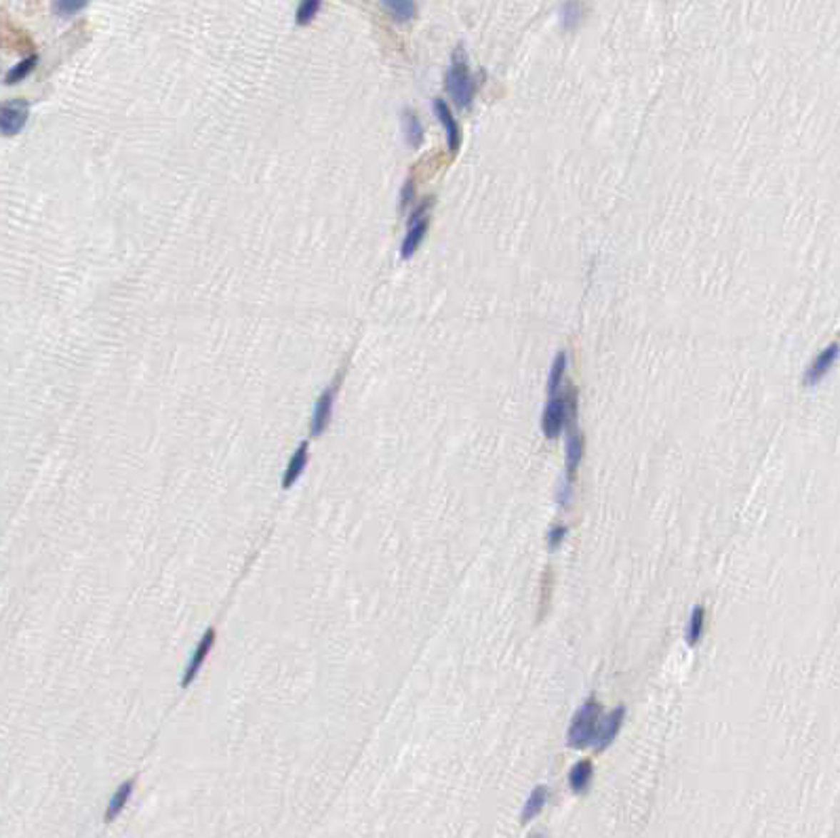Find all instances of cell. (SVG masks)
Returning a JSON list of instances; mask_svg holds the SVG:
<instances>
[{"label":"cell","mask_w":840,"mask_h":838,"mask_svg":"<svg viewBox=\"0 0 840 838\" xmlns=\"http://www.w3.org/2000/svg\"><path fill=\"white\" fill-rule=\"evenodd\" d=\"M600 704L596 700H588L580 706V710L573 714L571 718V727L567 733V744L571 748H586L592 742H596L598 737V729H600Z\"/></svg>","instance_id":"obj_1"},{"label":"cell","mask_w":840,"mask_h":838,"mask_svg":"<svg viewBox=\"0 0 840 838\" xmlns=\"http://www.w3.org/2000/svg\"><path fill=\"white\" fill-rule=\"evenodd\" d=\"M445 83H447V91L453 97L457 108L463 110V108H467L472 104L476 84H474V79H472V74L467 70V59H465L462 49L455 51L453 64H451V68H449V72L445 76Z\"/></svg>","instance_id":"obj_2"},{"label":"cell","mask_w":840,"mask_h":838,"mask_svg":"<svg viewBox=\"0 0 840 838\" xmlns=\"http://www.w3.org/2000/svg\"><path fill=\"white\" fill-rule=\"evenodd\" d=\"M571 411H575L573 390H569L567 394L550 396L546 409H544V415H542V430H544V434H546L547 438H556L565 430Z\"/></svg>","instance_id":"obj_3"},{"label":"cell","mask_w":840,"mask_h":838,"mask_svg":"<svg viewBox=\"0 0 840 838\" xmlns=\"http://www.w3.org/2000/svg\"><path fill=\"white\" fill-rule=\"evenodd\" d=\"M430 205H432V203L425 201L420 209L413 213V217H411V221H409L407 238H405L403 249H400V257H403V259L413 257V253L418 251V247L421 245V241H423V236H425V232H427V223H430V217H427Z\"/></svg>","instance_id":"obj_4"},{"label":"cell","mask_w":840,"mask_h":838,"mask_svg":"<svg viewBox=\"0 0 840 838\" xmlns=\"http://www.w3.org/2000/svg\"><path fill=\"white\" fill-rule=\"evenodd\" d=\"M28 114H30V106L26 99H13L2 104L0 108V128L6 137L17 135L24 125L28 123Z\"/></svg>","instance_id":"obj_5"},{"label":"cell","mask_w":840,"mask_h":838,"mask_svg":"<svg viewBox=\"0 0 840 838\" xmlns=\"http://www.w3.org/2000/svg\"><path fill=\"white\" fill-rule=\"evenodd\" d=\"M839 343H830L828 348H824V350L815 356V360L809 365V369H806V373H804V385H815V383H819L821 379L828 375V371L834 367V363L839 360Z\"/></svg>","instance_id":"obj_6"},{"label":"cell","mask_w":840,"mask_h":838,"mask_svg":"<svg viewBox=\"0 0 840 838\" xmlns=\"http://www.w3.org/2000/svg\"><path fill=\"white\" fill-rule=\"evenodd\" d=\"M333 403H335V390L333 388L325 390L318 396V400L314 405V413H312V423H310V434L312 436H320L327 430V425L331 421V413H333Z\"/></svg>","instance_id":"obj_7"},{"label":"cell","mask_w":840,"mask_h":838,"mask_svg":"<svg viewBox=\"0 0 840 838\" xmlns=\"http://www.w3.org/2000/svg\"><path fill=\"white\" fill-rule=\"evenodd\" d=\"M434 112H436L438 121L442 123L445 131H447V141H449V150H451V154H457V150H460V143H462V135H460V126H457V121H455V118H453V114H451V108L447 106V101H442V99H434Z\"/></svg>","instance_id":"obj_8"},{"label":"cell","mask_w":840,"mask_h":838,"mask_svg":"<svg viewBox=\"0 0 840 838\" xmlns=\"http://www.w3.org/2000/svg\"><path fill=\"white\" fill-rule=\"evenodd\" d=\"M213 642H215V630L211 628L207 630V634L201 638V642H198V647H196V651H194V655H192V662H190L188 670L183 672L181 687H188V685L196 678V674L201 672L205 660H207V655H209L211 649H213Z\"/></svg>","instance_id":"obj_9"},{"label":"cell","mask_w":840,"mask_h":838,"mask_svg":"<svg viewBox=\"0 0 840 838\" xmlns=\"http://www.w3.org/2000/svg\"><path fill=\"white\" fill-rule=\"evenodd\" d=\"M624 716H626V708L624 706H617L613 712L609 714V718L598 729V737L594 742L596 750H604L607 746H611V742L617 737V733H619V729L624 725Z\"/></svg>","instance_id":"obj_10"},{"label":"cell","mask_w":840,"mask_h":838,"mask_svg":"<svg viewBox=\"0 0 840 838\" xmlns=\"http://www.w3.org/2000/svg\"><path fill=\"white\" fill-rule=\"evenodd\" d=\"M567 480H573V474L577 472V465L584 458V436L580 432H571L567 438Z\"/></svg>","instance_id":"obj_11"},{"label":"cell","mask_w":840,"mask_h":838,"mask_svg":"<svg viewBox=\"0 0 840 838\" xmlns=\"http://www.w3.org/2000/svg\"><path fill=\"white\" fill-rule=\"evenodd\" d=\"M546 802H547V788L546 786H535V788L531 790L529 798H527L525 807H522V813H520V824H529L531 819H535V817H537V815L544 811Z\"/></svg>","instance_id":"obj_12"},{"label":"cell","mask_w":840,"mask_h":838,"mask_svg":"<svg viewBox=\"0 0 840 838\" xmlns=\"http://www.w3.org/2000/svg\"><path fill=\"white\" fill-rule=\"evenodd\" d=\"M305 463H308V443H301L299 445V449L293 453V458H291V461H289V465H287V470H285V474H283V489H291L295 485V480L301 476V472H303V468H305Z\"/></svg>","instance_id":"obj_13"},{"label":"cell","mask_w":840,"mask_h":838,"mask_svg":"<svg viewBox=\"0 0 840 838\" xmlns=\"http://www.w3.org/2000/svg\"><path fill=\"white\" fill-rule=\"evenodd\" d=\"M592 775H594L592 762H589V760H580V762L571 769V773H569V786H571V790H573L575 794L586 792L589 782H592Z\"/></svg>","instance_id":"obj_14"},{"label":"cell","mask_w":840,"mask_h":838,"mask_svg":"<svg viewBox=\"0 0 840 838\" xmlns=\"http://www.w3.org/2000/svg\"><path fill=\"white\" fill-rule=\"evenodd\" d=\"M133 788H135V782L128 779V782H125V784L112 794L110 802H108V809H106V822H112V819L125 809V804L128 802L131 794H133Z\"/></svg>","instance_id":"obj_15"},{"label":"cell","mask_w":840,"mask_h":838,"mask_svg":"<svg viewBox=\"0 0 840 838\" xmlns=\"http://www.w3.org/2000/svg\"><path fill=\"white\" fill-rule=\"evenodd\" d=\"M381 6L392 15V19H396L400 24L411 21L418 11L415 2H411V0H385V2H381Z\"/></svg>","instance_id":"obj_16"},{"label":"cell","mask_w":840,"mask_h":838,"mask_svg":"<svg viewBox=\"0 0 840 838\" xmlns=\"http://www.w3.org/2000/svg\"><path fill=\"white\" fill-rule=\"evenodd\" d=\"M704 624H706V607L704 605H695L689 617V626H687V642L691 647H695L704 634Z\"/></svg>","instance_id":"obj_17"},{"label":"cell","mask_w":840,"mask_h":838,"mask_svg":"<svg viewBox=\"0 0 840 838\" xmlns=\"http://www.w3.org/2000/svg\"><path fill=\"white\" fill-rule=\"evenodd\" d=\"M565 371H567V352H565V350H558V354L554 356L552 369H550V379H547V392H550V396H556V394H558V388H560V383H562Z\"/></svg>","instance_id":"obj_18"},{"label":"cell","mask_w":840,"mask_h":838,"mask_svg":"<svg viewBox=\"0 0 840 838\" xmlns=\"http://www.w3.org/2000/svg\"><path fill=\"white\" fill-rule=\"evenodd\" d=\"M403 123H405V133H407V141L411 148H420L423 141V126H421L420 118L415 116L413 110H405L403 114Z\"/></svg>","instance_id":"obj_19"},{"label":"cell","mask_w":840,"mask_h":838,"mask_svg":"<svg viewBox=\"0 0 840 838\" xmlns=\"http://www.w3.org/2000/svg\"><path fill=\"white\" fill-rule=\"evenodd\" d=\"M34 66H36V55H32V57H28V59H24V61H19L15 68H11L9 72H6V76H4V84H17L21 83L32 70H34Z\"/></svg>","instance_id":"obj_20"},{"label":"cell","mask_w":840,"mask_h":838,"mask_svg":"<svg viewBox=\"0 0 840 838\" xmlns=\"http://www.w3.org/2000/svg\"><path fill=\"white\" fill-rule=\"evenodd\" d=\"M318 11H320V2H301L299 9H297V24L299 26H308Z\"/></svg>","instance_id":"obj_21"},{"label":"cell","mask_w":840,"mask_h":838,"mask_svg":"<svg viewBox=\"0 0 840 838\" xmlns=\"http://www.w3.org/2000/svg\"><path fill=\"white\" fill-rule=\"evenodd\" d=\"M580 11H582V4H565V6H562V24H565V28L577 26V21H580Z\"/></svg>","instance_id":"obj_22"},{"label":"cell","mask_w":840,"mask_h":838,"mask_svg":"<svg viewBox=\"0 0 840 838\" xmlns=\"http://www.w3.org/2000/svg\"><path fill=\"white\" fill-rule=\"evenodd\" d=\"M84 6H86V2H70V0H66V2H55V4H53V9H55L57 15H61V17H70V15L83 11Z\"/></svg>","instance_id":"obj_23"},{"label":"cell","mask_w":840,"mask_h":838,"mask_svg":"<svg viewBox=\"0 0 840 838\" xmlns=\"http://www.w3.org/2000/svg\"><path fill=\"white\" fill-rule=\"evenodd\" d=\"M565 535H567V527H565V525H554V527L547 531V544H550V550H556L558 545L562 544Z\"/></svg>","instance_id":"obj_24"},{"label":"cell","mask_w":840,"mask_h":838,"mask_svg":"<svg viewBox=\"0 0 840 838\" xmlns=\"http://www.w3.org/2000/svg\"><path fill=\"white\" fill-rule=\"evenodd\" d=\"M556 500H558V505H567V503H569V500H571V480H565V483L560 485Z\"/></svg>","instance_id":"obj_25"},{"label":"cell","mask_w":840,"mask_h":838,"mask_svg":"<svg viewBox=\"0 0 840 838\" xmlns=\"http://www.w3.org/2000/svg\"><path fill=\"white\" fill-rule=\"evenodd\" d=\"M411 201H413V181L409 179V181L405 183V190L400 192V207L405 209Z\"/></svg>","instance_id":"obj_26"},{"label":"cell","mask_w":840,"mask_h":838,"mask_svg":"<svg viewBox=\"0 0 840 838\" xmlns=\"http://www.w3.org/2000/svg\"><path fill=\"white\" fill-rule=\"evenodd\" d=\"M527 838H547L546 832H533V834H529Z\"/></svg>","instance_id":"obj_27"}]
</instances>
